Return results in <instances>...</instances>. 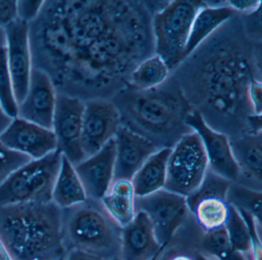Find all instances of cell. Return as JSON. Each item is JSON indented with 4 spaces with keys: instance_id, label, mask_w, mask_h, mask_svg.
<instances>
[{
    "instance_id": "5",
    "label": "cell",
    "mask_w": 262,
    "mask_h": 260,
    "mask_svg": "<svg viewBox=\"0 0 262 260\" xmlns=\"http://www.w3.org/2000/svg\"><path fill=\"white\" fill-rule=\"evenodd\" d=\"M121 231L100 201L87 199L62 209V232L67 252L79 249L105 260L119 257Z\"/></svg>"
},
{
    "instance_id": "41",
    "label": "cell",
    "mask_w": 262,
    "mask_h": 260,
    "mask_svg": "<svg viewBox=\"0 0 262 260\" xmlns=\"http://www.w3.org/2000/svg\"><path fill=\"white\" fill-rule=\"evenodd\" d=\"M194 260H216L213 257L208 256V255H203L201 253H194V255H191Z\"/></svg>"
},
{
    "instance_id": "25",
    "label": "cell",
    "mask_w": 262,
    "mask_h": 260,
    "mask_svg": "<svg viewBox=\"0 0 262 260\" xmlns=\"http://www.w3.org/2000/svg\"><path fill=\"white\" fill-rule=\"evenodd\" d=\"M196 221L205 232L224 227L230 213V205L221 198H205L199 200L191 209Z\"/></svg>"
},
{
    "instance_id": "28",
    "label": "cell",
    "mask_w": 262,
    "mask_h": 260,
    "mask_svg": "<svg viewBox=\"0 0 262 260\" xmlns=\"http://www.w3.org/2000/svg\"><path fill=\"white\" fill-rule=\"evenodd\" d=\"M234 250L249 253L252 250L253 237L245 217L230 206V213L225 226Z\"/></svg>"
},
{
    "instance_id": "16",
    "label": "cell",
    "mask_w": 262,
    "mask_h": 260,
    "mask_svg": "<svg viewBox=\"0 0 262 260\" xmlns=\"http://www.w3.org/2000/svg\"><path fill=\"white\" fill-rule=\"evenodd\" d=\"M114 141V180H132L144 163L160 149L151 140L123 124L115 135Z\"/></svg>"
},
{
    "instance_id": "32",
    "label": "cell",
    "mask_w": 262,
    "mask_h": 260,
    "mask_svg": "<svg viewBox=\"0 0 262 260\" xmlns=\"http://www.w3.org/2000/svg\"><path fill=\"white\" fill-rule=\"evenodd\" d=\"M43 3L44 1H16L17 18L29 24L38 16Z\"/></svg>"
},
{
    "instance_id": "3",
    "label": "cell",
    "mask_w": 262,
    "mask_h": 260,
    "mask_svg": "<svg viewBox=\"0 0 262 260\" xmlns=\"http://www.w3.org/2000/svg\"><path fill=\"white\" fill-rule=\"evenodd\" d=\"M0 241L13 260H63L62 209L53 201L0 207Z\"/></svg>"
},
{
    "instance_id": "10",
    "label": "cell",
    "mask_w": 262,
    "mask_h": 260,
    "mask_svg": "<svg viewBox=\"0 0 262 260\" xmlns=\"http://www.w3.org/2000/svg\"><path fill=\"white\" fill-rule=\"evenodd\" d=\"M122 124L120 112L110 98L85 101L81 143L85 158L113 139Z\"/></svg>"
},
{
    "instance_id": "11",
    "label": "cell",
    "mask_w": 262,
    "mask_h": 260,
    "mask_svg": "<svg viewBox=\"0 0 262 260\" xmlns=\"http://www.w3.org/2000/svg\"><path fill=\"white\" fill-rule=\"evenodd\" d=\"M185 123L200 138L208 169L232 183L237 181L240 172L228 135L211 127L200 111L194 108L188 112Z\"/></svg>"
},
{
    "instance_id": "20",
    "label": "cell",
    "mask_w": 262,
    "mask_h": 260,
    "mask_svg": "<svg viewBox=\"0 0 262 260\" xmlns=\"http://www.w3.org/2000/svg\"><path fill=\"white\" fill-rule=\"evenodd\" d=\"M231 149L238 166L240 176L261 184L262 137L260 133L248 132L231 140ZM239 176V178H240Z\"/></svg>"
},
{
    "instance_id": "26",
    "label": "cell",
    "mask_w": 262,
    "mask_h": 260,
    "mask_svg": "<svg viewBox=\"0 0 262 260\" xmlns=\"http://www.w3.org/2000/svg\"><path fill=\"white\" fill-rule=\"evenodd\" d=\"M195 253L213 257L216 260H248L249 253L234 250L225 226L205 232Z\"/></svg>"
},
{
    "instance_id": "24",
    "label": "cell",
    "mask_w": 262,
    "mask_h": 260,
    "mask_svg": "<svg viewBox=\"0 0 262 260\" xmlns=\"http://www.w3.org/2000/svg\"><path fill=\"white\" fill-rule=\"evenodd\" d=\"M168 65L157 54L145 58L133 69L128 76L130 87L138 90H148L165 83L169 78Z\"/></svg>"
},
{
    "instance_id": "44",
    "label": "cell",
    "mask_w": 262,
    "mask_h": 260,
    "mask_svg": "<svg viewBox=\"0 0 262 260\" xmlns=\"http://www.w3.org/2000/svg\"><path fill=\"white\" fill-rule=\"evenodd\" d=\"M110 260H121L120 258L119 257H116V258H111V259Z\"/></svg>"
},
{
    "instance_id": "15",
    "label": "cell",
    "mask_w": 262,
    "mask_h": 260,
    "mask_svg": "<svg viewBox=\"0 0 262 260\" xmlns=\"http://www.w3.org/2000/svg\"><path fill=\"white\" fill-rule=\"evenodd\" d=\"M56 98L57 92L48 75L33 68L28 91L18 104L16 117L52 129Z\"/></svg>"
},
{
    "instance_id": "18",
    "label": "cell",
    "mask_w": 262,
    "mask_h": 260,
    "mask_svg": "<svg viewBox=\"0 0 262 260\" xmlns=\"http://www.w3.org/2000/svg\"><path fill=\"white\" fill-rule=\"evenodd\" d=\"M165 247L158 241L151 222L144 212L138 211L134 219L122 228L121 260H151Z\"/></svg>"
},
{
    "instance_id": "13",
    "label": "cell",
    "mask_w": 262,
    "mask_h": 260,
    "mask_svg": "<svg viewBox=\"0 0 262 260\" xmlns=\"http://www.w3.org/2000/svg\"><path fill=\"white\" fill-rule=\"evenodd\" d=\"M7 38V64L11 75L16 103L25 98L33 70L29 39V24L19 18L4 29Z\"/></svg>"
},
{
    "instance_id": "34",
    "label": "cell",
    "mask_w": 262,
    "mask_h": 260,
    "mask_svg": "<svg viewBox=\"0 0 262 260\" xmlns=\"http://www.w3.org/2000/svg\"><path fill=\"white\" fill-rule=\"evenodd\" d=\"M16 19H17L16 1L0 0V28L5 29Z\"/></svg>"
},
{
    "instance_id": "42",
    "label": "cell",
    "mask_w": 262,
    "mask_h": 260,
    "mask_svg": "<svg viewBox=\"0 0 262 260\" xmlns=\"http://www.w3.org/2000/svg\"><path fill=\"white\" fill-rule=\"evenodd\" d=\"M166 248V247H165ZM163 249V250H164ZM163 250L162 251V252H160V253H159L158 254V255H156V256L155 257H153L152 258H151V260H159V258H160V255H161V254H162V252H163Z\"/></svg>"
},
{
    "instance_id": "8",
    "label": "cell",
    "mask_w": 262,
    "mask_h": 260,
    "mask_svg": "<svg viewBox=\"0 0 262 260\" xmlns=\"http://www.w3.org/2000/svg\"><path fill=\"white\" fill-rule=\"evenodd\" d=\"M208 170L200 138L191 131L171 146L165 189L187 197L200 186Z\"/></svg>"
},
{
    "instance_id": "7",
    "label": "cell",
    "mask_w": 262,
    "mask_h": 260,
    "mask_svg": "<svg viewBox=\"0 0 262 260\" xmlns=\"http://www.w3.org/2000/svg\"><path fill=\"white\" fill-rule=\"evenodd\" d=\"M62 155L56 150L31 160L0 185V207L28 203H49L60 169Z\"/></svg>"
},
{
    "instance_id": "2",
    "label": "cell",
    "mask_w": 262,
    "mask_h": 260,
    "mask_svg": "<svg viewBox=\"0 0 262 260\" xmlns=\"http://www.w3.org/2000/svg\"><path fill=\"white\" fill-rule=\"evenodd\" d=\"M187 68V75L179 84L190 105L202 106L224 117L235 116L248 108L251 111L248 89L255 77L245 42L219 33L194 54Z\"/></svg>"
},
{
    "instance_id": "1",
    "label": "cell",
    "mask_w": 262,
    "mask_h": 260,
    "mask_svg": "<svg viewBox=\"0 0 262 260\" xmlns=\"http://www.w3.org/2000/svg\"><path fill=\"white\" fill-rule=\"evenodd\" d=\"M33 68L59 94L108 98L118 82L154 52L151 18L132 1H44L29 23Z\"/></svg>"
},
{
    "instance_id": "9",
    "label": "cell",
    "mask_w": 262,
    "mask_h": 260,
    "mask_svg": "<svg viewBox=\"0 0 262 260\" xmlns=\"http://www.w3.org/2000/svg\"><path fill=\"white\" fill-rule=\"evenodd\" d=\"M136 212L147 215L158 241L163 246H168L189 211L186 197L165 189L136 197Z\"/></svg>"
},
{
    "instance_id": "27",
    "label": "cell",
    "mask_w": 262,
    "mask_h": 260,
    "mask_svg": "<svg viewBox=\"0 0 262 260\" xmlns=\"http://www.w3.org/2000/svg\"><path fill=\"white\" fill-rule=\"evenodd\" d=\"M226 200L230 206L251 215L254 221L260 224L261 191L260 189L231 183Z\"/></svg>"
},
{
    "instance_id": "23",
    "label": "cell",
    "mask_w": 262,
    "mask_h": 260,
    "mask_svg": "<svg viewBox=\"0 0 262 260\" xmlns=\"http://www.w3.org/2000/svg\"><path fill=\"white\" fill-rule=\"evenodd\" d=\"M86 194L73 165L62 155L59 173L55 182L52 201L61 209L86 201Z\"/></svg>"
},
{
    "instance_id": "43",
    "label": "cell",
    "mask_w": 262,
    "mask_h": 260,
    "mask_svg": "<svg viewBox=\"0 0 262 260\" xmlns=\"http://www.w3.org/2000/svg\"><path fill=\"white\" fill-rule=\"evenodd\" d=\"M248 260H254V258H253L252 250H251V252H250L249 258H248Z\"/></svg>"
},
{
    "instance_id": "40",
    "label": "cell",
    "mask_w": 262,
    "mask_h": 260,
    "mask_svg": "<svg viewBox=\"0 0 262 260\" xmlns=\"http://www.w3.org/2000/svg\"><path fill=\"white\" fill-rule=\"evenodd\" d=\"M7 45V38H6V32L4 29L0 28V49H4Z\"/></svg>"
},
{
    "instance_id": "30",
    "label": "cell",
    "mask_w": 262,
    "mask_h": 260,
    "mask_svg": "<svg viewBox=\"0 0 262 260\" xmlns=\"http://www.w3.org/2000/svg\"><path fill=\"white\" fill-rule=\"evenodd\" d=\"M0 106L10 118L17 116L18 104L7 64L6 47L0 49Z\"/></svg>"
},
{
    "instance_id": "39",
    "label": "cell",
    "mask_w": 262,
    "mask_h": 260,
    "mask_svg": "<svg viewBox=\"0 0 262 260\" xmlns=\"http://www.w3.org/2000/svg\"><path fill=\"white\" fill-rule=\"evenodd\" d=\"M0 260H13L1 241H0Z\"/></svg>"
},
{
    "instance_id": "35",
    "label": "cell",
    "mask_w": 262,
    "mask_h": 260,
    "mask_svg": "<svg viewBox=\"0 0 262 260\" xmlns=\"http://www.w3.org/2000/svg\"><path fill=\"white\" fill-rule=\"evenodd\" d=\"M227 3L236 12H253L260 7L261 1H260V0H257V1H250V0H248V1H244V0H242V1H240V0L234 1V0H231Z\"/></svg>"
},
{
    "instance_id": "12",
    "label": "cell",
    "mask_w": 262,
    "mask_h": 260,
    "mask_svg": "<svg viewBox=\"0 0 262 260\" xmlns=\"http://www.w3.org/2000/svg\"><path fill=\"white\" fill-rule=\"evenodd\" d=\"M84 107L83 100L57 93L52 129L57 150L73 166L85 158L81 143Z\"/></svg>"
},
{
    "instance_id": "6",
    "label": "cell",
    "mask_w": 262,
    "mask_h": 260,
    "mask_svg": "<svg viewBox=\"0 0 262 260\" xmlns=\"http://www.w3.org/2000/svg\"><path fill=\"white\" fill-rule=\"evenodd\" d=\"M202 1L177 0L168 3L151 18L154 52L170 70L183 63L190 29Z\"/></svg>"
},
{
    "instance_id": "36",
    "label": "cell",
    "mask_w": 262,
    "mask_h": 260,
    "mask_svg": "<svg viewBox=\"0 0 262 260\" xmlns=\"http://www.w3.org/2000/svg\"><path fill=\"white\" fill-rule=\"evenodd\" d=\"M64 260H105L94 254L89 253L79 249H71L66 254Z\"/></svg>"
},
{
    "instance_id": "31",
    "label": "cell",
    "mask_w": 262,
    "mask_h": 260,
    "mask_svg": "<svg viewBox=\"0 0 262 260\" xmlns=\"http://www.w3.org/2000/svg\"><path fill=\"white\" fill-rule=\"evenodd\" d=\"M31 160L27 155L9 149L0 141V185L13 172Z\"/></svg>"
},
{
    "instance_id": "37",
    "label": "cell",
    "mask_w": 262,
    "mask_h": 260,
    "mask_svg": "<svg viewBox=\"0 0 262 260\" xmlns=\"http://www.w3.org/2000/svg\"><path fill=\"white\" fill-rule=\"evenodd\" d=\"M164 258H165L164 260H194L192 255L182 252H173V253L169 254L167 256H164ZM159 260H162L161 255Z\"/></svg>"
},
{
    "instance_id": "19",
    "label": "cell",
    "mask_w": 262,
    "mask_h": 260,
    "mask_svg": "<svg viewBox=\"0 0 262 260\" xmlns=\"http://www.w3.org/2000/svg\"><path fill=\"white\" fill-rule=\"evenodd\" d=\"M236 14L237 12L228 3L208 6L204 3L196 12L191 24L184 55L185 60Z\"/></svg>"
},
{
    "instance_id": "17",
    "label": "cell",
    "mask_w": 262,
    "mask_h": 260,
    "mask_svg": "<svg viewBox=\"0 0 262 260\" xmlns=\"http://www.w3.org/2000/svg\"><path fill=\"white\" fill-rule=\"evenodd\" d=\"M116 146L114 138L100 150L74 166L87 198L100 201L114 180Z\"/></svg>"
},
{
    "instance_id": "4",
    "label": "cell",
    "mask_w": 262,
    "mask_h": 260,
    "mask_svg": "<svg viewBox=\"0 0 262 260\" xmlns=\"http://www.w3.org/2000/svg\"><path fill=\"white\" fill-rule=\"evenodd\" d=\"M168 80L148 90L123 89L112 100L120 112L122 123L127 122L122 124L156 145V140L182 137L186 134L182 132L183 129H190L185 120L192 108L179 82Z\"/></svg>"
},
{
    "instance_id": "29",
    "label": "cell",
    "mask_w": 262,
    "mask_h": 260,
    "mask_svg": "<svg viewBox=\"0 0 262 260\" xmlns=\"http://www.w3.org/2000/svg\"><path fill=\"white\" fill-rule=\"evenodd\" d=\"M232 182L220 176L208 169L200 186L194 192L186 197L189 211L199 201L205 198H221L226 199Z\"/></svg>"
},
{
    "instance_id": "14",
    "label": "cell",
    "mask_w": 262,
    "mask_h": 260,
    "mask_svg": "<svg viewBox=\"0 0 262 260\" xmlns=\"http://www.w3.org/2000/svg\"><path fill=\"white\" fill-rule=\"evenodd\" d=\"M0 141L11 150L27 155L32 160L43 158L57 150L53 129L18 117L13 118L0 135Z\"/></svg>"
},
{
    "instance_id": "38",
    "label": "cell",
    "mask_w": 262,
    "mask_h": 260,
    "mask_svg": "<svg viewBox=\"0 0 262 260\" xmlns=\"http://www.w3.org/2000/svg\"><path fill=\"white\" fill-rule=\"evenodd\" d=\"M12 119L13 118L7 115L2 107L0 106V135L7 129V126L11 123Z\"/></svg>"
},
{
    "instance_id": "33",
    "label": "cell",
    "mask_w": 262,
    "mask_h": 260,
    "mask_svg": "<svg viewBox=\"0 0 262 260\" xmlns=\"http://www.w3.org/2000/svg\"><path fill=\"white\" fill-rule=\"evenodd\" d=\"M248 100L253 114L261 115L262 85L260 79L253 78L248 89Z\"/></svg>"
},
{
    "instance_id": "21",
    "label": "cell",
    "mask_w": 262,
    "mask_h": 260,
    "mask_svg": "<svg viewBox=\"0 0 262 260\" xmlns=\"http://www.w3.org/2000/svg\"><path fill=\"white\" fill-rule=\"evenodd\" d=\"M136 195L131 180H114L101 204L112 219L120 228L129 224L136 215Z\"/></svg>"
},
{
    "instance_id": "22",
    "label": "cell",
    "mask_w": 262,
    "mask_h": 260,
    "mask_svg": "<svg viewBox=\"0 0 262 260\" xmlns=\"http://www.w3.org/2000/svg\"><path fill=\"white\" fill-rule=\"evenodd\" d=\"M171 148L158 149L135 174L131 182L136 197L146 196L165 189Z\"/></svg>"
}]
</instances>
